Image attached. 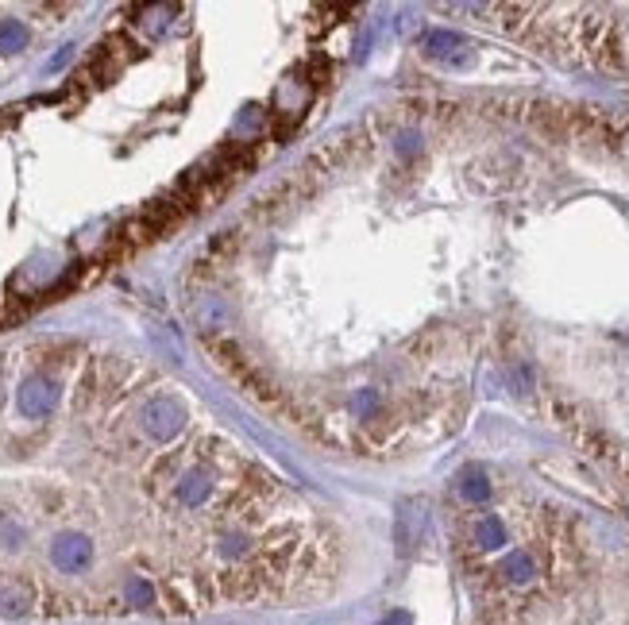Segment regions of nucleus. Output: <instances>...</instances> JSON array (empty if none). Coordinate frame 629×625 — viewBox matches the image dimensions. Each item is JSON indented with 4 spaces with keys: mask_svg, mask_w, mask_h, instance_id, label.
<instances>
[{
    "mask_svg": "<svg viewBox=\"0 0 629 625\" xmlns=\"http://www.w3.org/2000/svg\"><path fill=\"white\" fill-rule=\"evenodd\" d=\"M139 425L151 440H174V436L186 429V406L178 398H151L147 406L139 409Z\"/></svg>",
    "mask_w": 629,
    "mask_h": 625,
    "instance_id": "nucleus-1",
    "label": "nucleus"
},
{
    "mask_svg": "<svg viewBox=\"0 0 629 625\" xmlns=\"http://www.w3.org/2000/svg\"><path fill=\"white\" fill-rule=\"evenodd\" d=\"M16 406L24 417H47L58 406V386L47 375H31L16 394Z\"/></svg>",
    "mask_w": 629,
    "mask_h": 625,
    "instance_id": "nucleus-2",
    "label": "nucleus"
},
{
    "mask_svg": "<svg viewBox=\"0 0 629 625\" xmlns=\"http://www.w3.org/2000/svg\"><path fill=\"white\" fill-rule=\"evenodd\" d=\"M425 55L448 62V66H464V62H471V43L456 31H429L425 35Z\"/></svg>",
    "mask_w": 629,
    "mask_h": 625,
    "instance_id": "nucleus-3",
    "label": "nucleus"
},
{
    "mask_svg": "<svg viewBox=\"0 0 629 625\" xmlns=\"http://www.w3.org/2000/svg\"><path fill=\"white\" fill-rule=\"evenodd\" d=\"M51 556L62 571H82L89 560H93V544L82 533H62L55 544H51Z\"/></svg>",
    "mask_w": 629,
    "mask_h": 625,
    "instance_id": "nucleus-4",
    "label": "nucleus"
},
{
    "mask_svg": "<svg viewBox=\"0 0 629 625\" xmlns=\"http://www.w3.org/2000/svg\"><path fill=\"white\" fill-rule=\"evenodd\" d=\"M309 97H313V82H305V78H286V82L278 85V93H274V112H278V116H290V120H301Z\"/></svg>",
    "mask_w": 629,
    "mask_h": 625,
    "instance_id": "nucleus-5",
    "label": "nucleus"
},
{
    "mask_svg": "<svg viewBox=\"0 0 629 625\" xmlns=\"http://www.w3.org/2000/svg\"><path fill=\"white\" fill-rule=\"evenodd\" d=\"M421 529H425V510L417 502H402V510H398V548L406 556L421 544Z\"/></svg>",
    "mask_w": 629,
    "mask_h": 625,
    "instance_id": "nucleus-6",
    "label": "nucleus"
},
{
    "mask_svg": "<svg viewBox=\"0 0 629 625\" xmlns=\"http://www.w3.org/2000/svg\"><path fill=\"white\" fill-rule=\"evenodd\" d=\"M213 475L209 471H190L182 483H178V502L182 506H205L209 502V494H213Z\"/></svg>",
    "mask_w": 629,
    "mask_h": 625,
    "instance_id": "nucleus-7",
    "label": "nucleus"
},
{
    "mask_svg": "<svg viewBox=\"0 0 629 625\" xmlns=\"http://www.w3.org/2000/svg\"><path fill=\"white\" fill-rule=\"evenodd\" d=\"M31 610V591L24 583H0V618H24Z\"/></svg>",
    "mask_w": 629,
    "mask_h": 625,
    "instance_id": "nucleus-8",
    "label": "nucleus"
},
{
    "mask_svg": "<svg viewBox=\"0 0 629 625\" xmlns=\"http://www.w3.org/2000/svg\"><path fill=\"white\" fill-rule=\"evenodd\" d=\"M502 579H506V583H518V587L533 583V579H537V560H533L529 552L506 556V560H502Z\"/></svg>",
    "mask_w": 629,
    "mask_h": 625,
    "instance_id": "nucleus-9",
    "label": "nucleus"
},
{
    "mask_svg": "<svg viewBox=\"0 0 629 625\" xmlns=\"http://www.w3.org/2000/svg\"><path fill=\"white\" fill-rule=\"evenodd\" d=\"M193 317H197L201 332H220V328H228V305L220 298H205L193 309Z\"/></svg>",
    "mask_w": 629,
    "mask_h": 625,
    "instance_id": "nucleus-10",
    "label": "nucleus"
},
{
    "mask_svg": "<svg viewBox=\"0 0 629 625\" xmlns=\"http://www.w3.org/2000/svg\"><path fill=\"white\" fill-rule=\"evenodd\" d=\"M259 132H267V112L247 105V109L236 116V124H232V139H236V143H247V139H255Z\"/></svg>",
    "mask_w": 629,
    "mask_h": 625,
    "instance_id": "nucleus-11",
    "label": "nucleus"
},
{
    "mask_svg": "<svg viewBox=\"0 0 629 625\" xmlns=\"http://www.w3.org/2000/svg\"><path fill=\"white\" fill-rule=\"evenodd\" d=\"M28 47V28L20 24V20H4L0 24V51L4 55H16V51H24Z\"/></svg>",
    "mask_w": 629,
    "mask_h": 625,
    "instance_id": "nucleus-12",
    "label": "nucleus"
},
{
    "mask_svg": "<svg viewBox=\"0 0 629 625\" xmlns=\"http://www.w3.org/2000/svg\"><path fill=\"white\" fill-rule=\"evenodd\" d=\"M475 544H479V548H487V552H491V548H502V544H506V529H502V521H498V517H483V521L475 525Z\"/></svg>",
    "mask_w": 629,
    "mask_h": 625,
    "instance_id": "nucleus-13",
    "label": "nucleus"
},
{
    "mask_svg": "<svg viewBox=\"0 0 629 625\" xmlns=\"http://www.w3.org/2000/svg\"><path fill=\"white\" fill-rule=\"evenodd\" d=\"M460 494H464L467 502H483L491 487H487V475L483 471H467L464 479H460Z\"/></svg>",
    "mask_w": 629,
    "mask_h": 625,
    "instance_id": "nucleus-14",
    "label": "nucleus"
},
{
    "mask_svg": "<svg viewBox=\"0 0 629 625\" xmlns=\"http://www.w3.org/2000/svg\"><path fill=\"white\" fill-rule=\"evenodd\" d=\"M220 552H224V556H244V552H247V537H244V533H228V537L220 541Z\"/></svg>",
    "mask_w": 629,
    "mask_h": 625,
    "instance_id": "nucleus-15",
    "label": "nucleus"
},
{
    "mask_svg": "<svg viewBox=\"0 0 629 625\" xmlns=\"http://www.w3.org/2000/svg\"><path fill=\"white\" fill-rule=\"evenodd\" d=\"M128 598H132V602H136V606H147V602H151V587H147V583H143V579H136V583H132V587H128Z\"/></svg>",
    "mask_w": 629,
    "mask_h": 625,
    "instance_id": "nucleus-16",
    "label": "nucleus"
},
{
    "mask_svg": "<svg viewBox=\"0 0 629 625\" xmlns=\"http://www.w3.org/2000/svg\"><path fill=\"white\" fill-rule=\"evenodd\" d=\"M383 625H410V618H406V614H390Z\"/></svg>",
    "mask_w": 629,
    "mask_h": 625,
    "instance_id": "nucleus-17",
    "label": "nucleus"
}]
</instances>
